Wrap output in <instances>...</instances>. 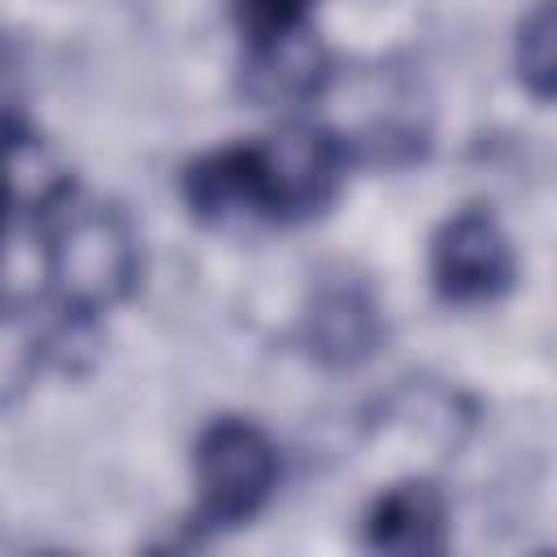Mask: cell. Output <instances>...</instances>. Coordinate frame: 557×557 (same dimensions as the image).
Masks as SVG:
<instances>
[{"instance_id":"8992f818","label":"cell","mask_w":557,"mask_h":557,"mask_svg":"<svg viewBox=\"0 0 557 557\" xmlns=\"http://www.w3.org/2000/svg\"><path fill=\"white\" fill-rule=\"evenodd\" d=\"M361 540L366 548L396 553V557L444 553L448 548V500L440 483L418 479V474L387 483L361 518Z\"/></svg>"},{"instance_id":"7c38bea8","label":"cell","mask_w":557,"mask_h":557,"mask_svg":"<svg viewBox=\"0 0 557 557\" xmlns=\"http://www.w3.org/2000/svg\"><path fill=\"white\" fill-rule=\"evenodd\" d=\"M318 0H231V17L239 39H261L274 30H292L309 22V9Z\"/></svg>"},{"instance_id":"52a82bcc","label":"cell","mask_w":557,"mask_h":557,"mask_svg":"<svg viewBox=\"0 0 557 557\" xmlns=\"http://www.w3.org/2000/svg\"><path fill=\"white\" fill-rule=\"evenodd\" d=\"M305 344L322 366H361L383 339V313L357 278H335L318 287L305 313Z\"/></svg>"},{"instance_id":"6da1fadb","label":"cell","mask_w":557,"mask_h":557,"mask_svg":"<svg viewBox=\"0 0 557 557\" xmlns=\"http://www.w3.org/2000/svg\"><path fill=\"white\" fill-rule=\"evenodd\" d=\"M44 283L65 322L113 313L139 283L135 222L117 205L74 191L44 218Z\"/></svg>"},{"instance_id":"ba28073f","label":"cell","mask_w":557,"mask_h":557,"mask_svg":"<svg viewBox=\"0 0 557 557\" xmlns=\"http://www.w3.org/2000/svg\"><path fill=\"white\" fill-rule=\"evenodd\" d=\"M0 196L9 213L44 222L74 196L65 157L30 126H0Z\"/></svg>"},{"instance_id":"4fadbf2b","label":"cell","mask_w":557,"mask_h":557,"mask_svg":"<svg viewBox=\"0 0 557 557\" xmlns=\"http://www.w3.org/2000/svg\"><path fill=\"white\" fill-rule=\"evenodd\" d=\"M4 222H9V205H4V196H0V231H4Z\"/></svg>"},{"instance_id":"8fae6325","label":"cell","mask_w":557,"mask_h":557,"mask_svg":"<svg viewBox=\"0 0 557 557\" xmlns=\"http://www.w3.org/2000/svg\"><path fill=\"white\" fill-rule=\"evenodd\" d=\"M513 65H518L522 87L535 100H553V87H557V13H553V0H535V9L518 22Z\"/></svg>"},{"instance_id":"277c9868","label":"cell","mask_w":557,"mask_h":557,"mask_svg":"<svg viewBox=\"0 0 557 557\" xmlns=\"http://www.w3.org/2000/svg\"><path fill=\"white\" fill-rule=\"evenodd\" d=\"M426 274L448 305H492L518 278V252L496 213L470 205L448 213L426 248Z\"/></svg>"},{"instance_id":"7a4b0ae2","label":"cell","mask_w":557,"mask_h":557,"mask_svg":"<svg viewBox=\"0 0 557 557\" xmlns=\"http://www.w3.org/2000/svg\"><path fill=\"white\" fill-rule=\"evenodd\" d=\"M244 152L261 226L318 218L326 205H335L352 161L331 122L318 117H283L270 135L248 139Z\"/></svg>"},{"instance_id":"30bf717a","label":"cell","mask_w":557,"mask_h":557,"mask_svg":"<svg viewBox=\"0 0 557 557\" xmlns=\"http://www.w3.org/2000/svg\"><path fill=\"white\" fill-rule=\"evenodd\" d=\"M44 361H48V339L39 322L22 305L0 300V409H9L30 392Z\"/></svg>"},{"instance_id":"5b68a950","label":"cell","mask_w":557,"mask_h":557,"mask_svg":"<svg viewBox=\"0 0 557 557\" xmlns=\"http://www.w3.org/2000/svg\"><path fill=\"white\" fill-rule=\"evenodd\" d=\"M331 83H335L331 52L309 22H300L292 30L261 35V39H244L239 91L257 109L296 113L305 104H318L331 91Z\"/></svg>"},{"instance_id":"9c48e42d","label":"cell","mask_w":557,"mask_h":557,"mask_svg":"<svg viewBox=\"0 0 557 557\" xmlns=\"http://www.w3.org/2000/svg\"><path fill=\"white\" fill-rule=\"evenodd\" d=\"M178 187H183V200H187L191 218L205 222V226H222V231L261 226L244 144H226V148L200 152V157L183 170Z\"/></svg>"},{"instance_id":"3957f363","label":"cell","mask_w":557,"mask_h":557,"mask_svg":"<svg viewBox=\"0 0 557 557\" xmlns=\"http://www.w3.org/2000/svg\"><path fill=\"white\" fill-rule=\"evenodd\" d=\"M283 457L274 435L239 413H222L205 422L191 448V483H196V531H235L252 522L270 496L278 492Z\"/></svg>"}]
</instances>
